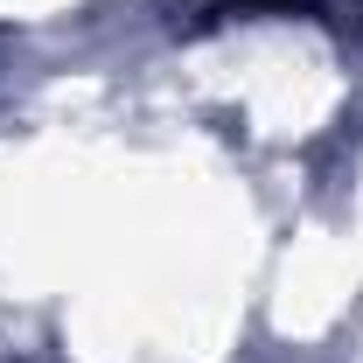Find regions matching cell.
<instances>
[{"label": "cell", "instance_id": "cell-1", "mask_svg": "<svg viewBox=\"0 0 363 363\" xmlns=\"http://www.w3.org/2000/svg\"><path fill=\"white\" fill-rule=\"evenodd\" d=\"M245 7H308V0H245Z\"/></svg>", "mask_w": 363, "mask_h": 363}]
</instances>
